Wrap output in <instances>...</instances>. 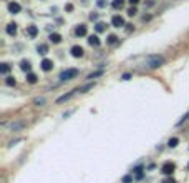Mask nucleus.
<instances>
[{
  "label": "nucleus",
  "mask_w": 189,
  "mask_h": 183,
  "mask_svg": "<svg viewBox=\"0 0 189 183\" xmlns=\"http://www.w3.org/2000/svg\"><path fill=\"white\" fill-rule=\"evenodd\" d=\"M163 183H176V180H174V178H166Z\"/></svg>",
  "instance_id": "obj_30"
},
{
  "label": "nucleus",
  "mask_w": 189,
  "mask_h": 183,
  "mask_svg": "<svg viewBox=\"0 0 189 183\" xmlns=\"http://www.w3.org/2000/svg\"><path fill=\"white\" fill-rule=\"evenodd\" d=\"M5 30H7V33H8V35H12V37L17 35V23H8Z\"/></svg>",
  "instance_id": "obj_14"
},
{
  "label": "nucleus",
  "mask_w": 189,
  "mask_h": 183,
  "mask_svg": "<svg viewBox=\"0 0 189 183\" xmlns=\"http://www.w3.org/2000/svg\"><path fill=\"white\" fill-rule=\"evenodd\" d=\"M111 25L116 27V29H120V27H125V18L121 17V15H114L113 18H111Z\"/></svg>",
  "instance_id": "obj_4"
},
{
  "label": "nucleus",
  "mask_w": 189,
  "mask_h": 183,
  "mask_svg": "<svg viewBox=\"0 0 189 183\" xmlns=\"http://www.w3.org/2000/svg\"><path fill=\"white\" fill-rule=\"evenodd\" d=\"M20 10H22V7L17 2H10V4H8V12H10V14H18Z\"/></svg>",
  "instance_id": "obj_9"
},
{
  "label": "nucleus",
  "mask_w": 189,
  "mask_h": 183,
  "mask_svg": "<svg viewBox=\"0 0 189 183\" xmlns=\"http://www.w3.org/2000/svg\"><path fill=\"white\" fill-rule=\"evenodd\" d=\"M136 12H138V10H136V7H129V8H128V15H129V17L136 15Z\"/></svg>",
  "instance_id": "obj_27"
},
{
  "label": "nucleus",
  "mask_w": 189,
  "mask_h": 183,
  "mask_svg": "<svg viewBox=\"0 0 189 183\" xmlns=\"http://www.w3.org/2000/svg\"><path fill=\"white\" fill-rule=\"evenodd\" d=\"M105 25H106V23H103V22H98V23H96V32H103V30L106 29Z\"/></svg>",
  "instance_id": "obj_25"
},
{
  "label": "nucleus",
  "mask_w": 189,
  "mask_h": 183,
  "mask_svg": "<svg viewBox=\"0 0 189 183\" xmlns=\"http://www.w3.org/2000/svg\"><path fill=\"white\" fill-rule=\"evenodd\" d=\"M37 80H38V77H37L35 73H27V82L28 83L33 85V83H37Z\"/></svg>",
  "instance_id": "obj_16"
},
{
  "label": "nucleus",
  "mask_w": 189,
  "mask_h": 183,
  "mask_svg": "<svg viewBox=\"0 0 189 183\" xmlns=\"http://www.w3.org/2000/svg\"><path fill=\"white\" fill-rule=\"evenodd\" d=\"M131 78V75H129V73H125V75H123V80H129Z\"/></svg>",
  "instance_id": "obj_32"
},
{
  "label": "nucleus",
  "mask_w": 189,
  "mask_h": 183,
  "mask_svg": "<svg viewBox=\"0 0 189 183\" xmlns=\"http://www.w3.org/2000/svg\"><path fill=\"white\" fill-rule=\"evenodd\" d=\"M174 170H176V165H174V163H173V162H166L163 165V168H161V172H163L164 175L169 176V175H173V173H174Z\"/></svg>",
  "instance_id": "obj_3"
},
{
  "label": "nucleus",
  "mask_w": 189,
  "mask_h": 183,
  "mask_svg": "<svg viewBox=\"0 0 189 183\" xmlns=\"http://www.w3.org/2000/svg\"><path fill=\"white\" fill-rule=\"evenodd\" d=\"M8 70H10V65L8 63H2V67H0V73H2V75H7Z\"/></svg>",
  "instance_id": "obj_19"
},
{
  "label": "nucleus",
  "mask_w": 189,
  "mask_h": 183,
  "mask_svg": "<svg viewBox=\"0 0 189 183\" xmlns=\"http://www.w3.org/2000/svg\"><path fill=\"white\" fill-rule=\"evenodd\" d=\"M78 90H73V92H70V93H66V95H63V97H60V98H57V103H63V102H66V100H70V98L73 97V95L76 93Z\"/></svg>",
  "instance_id": "obj_12"
},
{
  "label": "nucleus",
  "mask_w": 189,
  "mask_h": 183,
  "mask_svg": "<svg viewBox=\"0 0 189 183\" xmlns=\"http://www.w3.org/2000/svg\"><path fill=\"white\" fill-rule=\"evenodd\" d=\"M27 35H28L30 38H35V37L38 35V29H37V25H28L27 27Z\"/></svg>",
  "instance_id": "obj_8"
},
{
  "label": "nucleus",
  "mask_w": 189,
  "mask_h": 183,
  "mask_svg": "<svg viewBox=\"0 0 189 183\" xmlns=\"http://www.w3.org/2000/svg\"><path fill=\"white\" fill-rule=\"evenodd\" d=\"M88 43L91 45V47H100V38H98V35H90L88 37Z\"/></svg>",
  "instance_id": "obj_10"
},
{
  "label": "nucleus",
  "mask_w": 189,
  "mask_h": 183,
  "mask_svg": "<svg viewBox=\"0 0 189 183\" xmlns=\"http://www.w3.org/2000/svg\"><path fill=\"white\" fill-rule=\"evenodd\" d=\"M20 68L23 70V72H28L30 73V70H32V63H30L28 60H22L20 62Z\"/></svg>",
  "instance_id": "obj_13"
},
{
  "label": "nucleus",
  "mask_w": 189,
  "mask_h": 183,
  "mask_svg": "<svg viewBox=\"0 0 189 183\" xmlns=\"http://www.w3.org/2000/svg\"><path fill=\"white\" fill-rule=\"evenodd\" d=\"M40 67H42V70H43V72H50L52 68H53V62H52V60H48V58H43V60H42V63H40Z\"/></svg>",
  "instance_id": "obj_5"
},
{
  "label": "nucleus",
  "mask_w": 189,
  "mask_h": 183,
  "mask_svg": "<svg viewBox=\"0 0 189 183\" xmlns=\"http://www.w3.org/2000/svg\"><path fill=\"white\" fill-rule=\"evenodd\" d=\"M128 2H129V4H131V5H136V4H139V0H128Z\"/></svg>",
  "instance_id": "obj_33"
},
{
  "label": "nucleus",
  "mask_w": 189,
  "mask_h": 183,
  "mask_svg": "<svg viewBox=\"0 0 189 183\" xmlns=\"http://www.w3.org/2000/svg\"><path fill=\"white\" fill-rule=\"evenodd\" d=\"M5 83H7L8 87H13L17 82H15V78H13V77H7V78H5Z\"/></svg>",
  "instance_id": "obj_23"
},
{
  "label": "nucleus",
  "mask_w": 189,
  "mask_h": 183,
  "mask_svg": "<svg viewBox=\"0 0 189 183\" xmlns=\"http://www.w3.org/2000/svg\"><path fill=\"white\" fill-rule=\"evenodd\" d=\"M188 168H189V165H188Z\"/></svg>",
  "instance_id": "obj_35"
},
{
  "label": "nucleus",
  "mask_w": 189,
  "mask_h": 183,
  "mask_svg": "<svg viewBox=\"0 0 189 183\" xmlns=\"http://www.w3.org/2000/svg\"><path fill=\"white\" fill-rule=\"evenodd\" d=\"M75 77H78V70H76V68H68V70H63V72L60 73L58 78H60L61 82H65V80H72V78H75Z\"/></svg>",
  "instance_id": "obj_2"
},
{
  "label": "nucleus",
  "mask_w": 189,
  "mask_h": 183,
  "mask_svg": "<svg viewBox=\"0 0 189 183\" xmlns=\"http://www.w3.org/2000/svg\"><path fill=\"white\" fill-rule=\"evenodd\" d=\"M90 18H91V20H96L98 15H96V14H91V15H90Z\"/></svg>",
  "instance_id": "obj_34"
},
{
  "label": "nucleus",
  "mask_w": 189,
  "mask_h": 183,
  "mask_svg": "<svg viewBox=\"0 0 189 183\" xmlns=\"http://www.w3.org/2000/svg\"><path fill=\"white\" fill-rule=\"evenodd\" d=\"M93 85H95V83H88V85H83V87H80V88H76L80 92V93H85L86 90H91L93 88Z\"/></svg>",
  "instance_id": "obj_18"
},
{
  "label": "nucleus",
  "mask_w": 189,
  "mask_h": 183,
  "mask_svg": "<svg viewBox=\"0 0 189 183\" xmlns=\"http://www.w3.org/2000/svg\"><path fill=\"white\" fill-rule=\"evenodd\" d=\"M116 42H118V37L116 35H113V33L108 35V43H110V45H113V43H116Z\"/></svg>",
  "instance_id": "obj_22"
},
{
  "label": "nucleus",
  "mask_w": 189,
  "mask_h": 183,
  "mask_svg": "<svg viewBox=\"0 0 189 183\" xmlns=\"http://www.w3.org/2000/svg\"><path fill=\"white\" fill-rule=\"evenodd\" d=\"M100 75H103V70H98V72H93V73H90L86 78L88 80H93V78H96V77H100Z\"/></svg>",
  "instance_id": "obj_20"
},
{
  "label": "nucleus",
  "mask_w": 189,
  "mask_h": 183,
  "mask_svg": "<svg viewBox=\"0 0 189 183\" xmlns=\"http://www.w3.org/2000/svg\"><path fill=\"white\" fill-rule=\"evenodd\" d=\"M50 42L60 43L61 42V35H60V33H52V35H50Z\"/></svg>",
  "instance_id": "obj_17"
},
{
  "label": "nucleus",
  "mask_w": 189,
  "mask_h": 183,
  "mask_svg": "<svg viewBox=\"0 0 189 183\" xmlns=\"http://www.w3.org/2000/svg\"><path fill=\"white\" fill-rule=\"evenodd\" d=\"M83 53H85V50H83V47H80V45H73L72 47V55L75 58H80L83 57Z\"/></svg>",
  "instance_id": "obj_7"
},
{
  "label": "nucleus",
  "mask_w": 189,
  "mask_h": 183,
  "mask_svg": "<svg viewBox=\"0 0 189 183\" xmlns=\"http://www.w3.org/2000/svg\"><path fill=\"white\" fill-rule=\"evenodd\" d=\"M37 50H38V53L45 55V53H46V52H48V47H46L45 43H42V45H38V48H37Z\"/></svg>",
  "instance_id": "obj_21"
},
{
  "label": "nucleus",
  "mask_w": 189,
  "mask_h": 183,
  "mask_svg": "<svg viewBox=\"0 0 189 183\" xmlns=\"http://www.w3.org/2000/svg\"><path fill=\"white\" fill-rule=\"evenodd\" d=\"M178 143H179V138H176V136H174V138H171V140L168 142V145H169V147H171V148H174V147H176V145H178Z\"/></svg>",
  "instance_id": "obj_24"
},
{
  "label": "nucleus",
  "mask_w": 189,
  "mask_h": 183,
  "mask_svg": "<svg viewBox=\"0 0 189 183\" xmlns=\"http://www.w3.org/2000/svg\"><path fill=\"white\" fill-rule=\"evenodd\" d=\"M86 32H88V30H86V25H78L75 29V35L76 37H85Z\"/></svg>",
  "instance_id": "obj_11"
},
{
  "label": "nucleus",
  "mask_w": 189,
  "mask_h": 183,
  "mask_svg": "<svg viewBox=\"0 0 189 183\" xmlns=\"http://www.w3.org/2000/svg\"><path fill=\"white\" fill-rule=\"evenodd\" d=\"M113 8L114 10H120V8H123V5H125V0H113Z\"/></svg>",
  "instance_id": "obj_15"
},
{
  "label": "nucleus",
  "mask_w": 189,
  "mask_h": 183,
  "mask_svg": "<svg viewBox=\"0 0 189 183\" xmlns=\"http://www.w3.org/2000/svg\"><path fill=\"white\" fill-rule=\"evenodd\" d=\"M33 103H35V105H38V107H42V105L43 103H45V98H35V100H33Z\"/></svg>",
  "instance_id": "obj_26"
},
{
  "label": "nucleus",
  "mask_w": 189,
  "mask_h": 183,
  "mask_svg": "<svg viewBox=\"0 0 189 183\" xmlns=\"http://www.w3.org/2000/svg\"><path fill=\"white\" fill-rule=\"evenodd\" d=\"M164 63V57L161 55H151V57L146 58V67L148 68H158Z\"/></svg>",
  "instance_id": "obj_1"
},
{
  "label": "nucleus",
  "mask_w": 189,
  "mask_h": 183,
  "mask_svg": "<svg viewBox=\"0 0 189 183\" xmlns=\"http://www.w3.org/2000/svg\"><path fill=\"white\" fill-rule=\"evenodd\" d=\"M65 10H66V12H72L73 10V5L72 4H66V5H65Z\"/></svg>",
  "instance_id": "obj_29"
},
{
  "label": "nucleus",
  "mask_w": 189,
  "mask_h": 183,
  "mask_svg": "<svg viewBox=\"0 0 189 183\" xmlns=\"http://www.w3.org/2000/svg\"><path fill=\"white\" fill-rule=\"evenodd\" d=\"M96 5H98V7H106V0H98Z\"/></svg>",
  "instance_id": "obj_28"
},
{
  "label": "nucleus",
  "mask_w": 189,
  "mask_h": 183,
  "mask_svg": "<svg viewBox=\"0 0 189 183\" xmlns=\"http://www.w3.org/2000/svg\"><path fill=\"white\" fill-rule=\"evenodd\" d=\"M25 125H27V123L23 122V120H20V122H12L10 125H8V128H10L12 132H18V130H22Z\"/></svg>",
  "instance_id": "obj_6"
},
{
  "label": "nucleus",
  "mask_w": 189,
  "mask_h": 183,
  "mask_svg": "<svg viewBox=\"0 0 189 183\" xmlns=\"http://www.w3.org/2000/svg\"><path fill=\"white\" fill-rule=\"evenodd\" d=\"M131 181V176H125V178H123V183H129Z\"/></svg>",
  "instance_id": "obj_31"
}]
</instances>
